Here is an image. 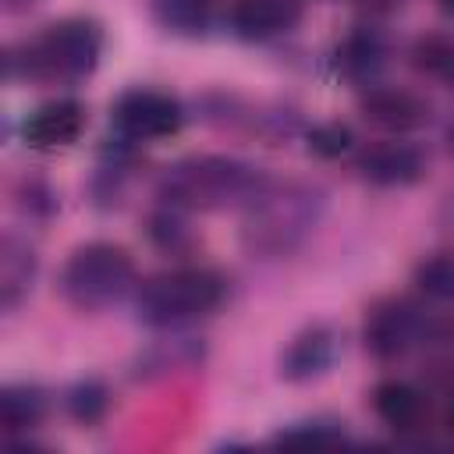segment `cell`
<instances>
[{
	"instance_id": "603a6c76",
	"label": "cell",
	"mask_w": 454,
	"mask_h": 454,
	"mask_svg": "<svg viewBox=\"0 0 454 454\" xmlns=\"http://www.w3.org/2000/svg\"><path fill=\"white\" fill-rule=\"evenodd\" d=\"M149 234H153V241H156V245H163V248H170V252H177V248H181V241L188 238L184 223L174 216V206H170L167 213H156V216L149 220Z\"/></svg>"
},
{
	"instance_id": "277c9868",
	"label": "cell",
	"mask_w": 454,
	"mask_h": 454,
	"mask_svg": "<svg viewBox=\"0 0 454 454\" xmlns=\"http://www.w3.org/2000/svg\"><path fill=\"white\" fill-rule=\"evenodd\" d=\"M227 280L209 266H174L153 273L135 291V312L149 326H181L220 309Z\"/></svg>"
},
{
	"instance_id": "30bf717a",
	"label": "cell",
	"mask_w": 454,
	"mask_h": 454,
	"mask_svg": "<svg viewBox=\"0 0 454 454\" xmlns=\"http://www.w3.org/2000/svg\"><path fill=\"white\" fill-rule=\"evenodd\" d=\"M82 131H85V106L71 96L50 99L21 121V142L28 149H39V153L74 145L82 138Z\"/></svg>"
},
{
	"instance_id": "7a4b0ae2",
	"label": "cell",
	"mask_w": 454,
	"mask_h": 454,
	"mask_svg": "<svg viewBox=\"0 0 454 454\" xmlns=\"http://www.w3.org/2000/svg\"><path fill=\"white\" fill-rule=\"evenodd\" d=\"M99 57L103 28L92 18H64L7 50V78L74 85L96 71Z\"/></svg>"
},
{
	"instance_id": "d6986e66",
	"label": "cell",
	"mask_w": 454,
	"mask_h": 454,
	"mask_svg": "<svg viewBox=\"0 0 454 454\" xmlns=\"http://www.w3.org/2000/svg\"><path fill=\"white\" fill-rule=\"evenodd\" d=\"M213 7L216 0H153L156 21L177 35H199L202 28H209Z\"/></svg>"
},
{
	"instance_id": "d4e9b609",
	"label": "cell",
	"mask_w": 454,
	"mask_h": 454,
	"mask_svg": "<svg viewBox=\"0 0 454 454\" xmlns=\"http://www.w3.org/2000/svg\"><path fill=\"white\" fill-rule=\"evenodd\" d=\"M443 426H447V433L454 436V397H450V404H447V415H443Z\"/></svg>"
},
{
	"instance_id": "9c48e42d",
	"label": "cell",
	"mask_w": 454,
	"mask_h": 454,
	"mask_svg": "<svg viewBox=\"0 0 454 454\" xmlns=\"http://www.w3.org/2000/svg\"><path fill=\"white\" fill-rule=\"evenodd\" d=\"M355 170L362 181L376 188H404L426 174V156L419 145L404 138H387V142H372L369 149H362L355 160Z\"/></svg>"
},
{
	"instance_id": "8992f818",
	"label": "cell",
	"mask_w": 454,
	"mask_h": 454,
	"mask_svg": "<svg viewBox=\"0 0 454 454\" xmlns=\"http://www.w3.org/2000/svg\"><path fill=\"white\" fill-rule=\"evenodd\" d=\"M110 124L121 142H160L181 131L184 106L163 89H128L110 106Z\"/></svg>"
},
{
	"instance_id": "3957f363",
	"label": "cell",
	"mask_w": 454,
	"mask_h": 454,
	"mask_svg": "<svg viewBox=\"0 0 454 454\" xmlns=\"http://www.w3.org/2000/svg\"><path fill=\"white\" fill-rule=\"evenodd\" d=\"M245 209H248L241 227L245 248L266 259H280L316 231L323 213V192L309 184H284V188L266 184Z\"/></svg>"
},
{
	"instance_id": "cb8c5ba5",
	"label": "cell",
	"mask_w": 454,
	"mask_h": 454,
	"mask_svg": "<svg viewBox=\"0 0 454 454\" xmlns=\"http://www.w3.org/2000/svg\"><path fill=\"white\" fill-rule=\"evenodd\" d=\"M32 4H39V0H4L7 11H25V7H32Z\"/></svg>"
},
{
	"instance_id": "5b68a950",
	"label": "cell",
	"mask_w": 454,
	"mask_h": 454,
	"mask_svg": "<svg viewBox=\"0 0 454 454\" xmlns=\"http://www.w3.org/2000/svg\"><path fill=\"white\" fill-rule=\"evenodd\" d=\"M135 287V259L124 245L85 241L60 270V294L78 312H103Z\"/></svg>"
},
{
	"instance_id": "9a60e30c",
	"label": "cell",
	"mask_w": 454,
	"mask_h": 454,
	"mask_svg": "<svg viewBox=\"0 0 454 454\" xmlns=\"http://www.w3.org/2000/svg\"><path fill=\"white\" fill-rule=\"evenodd\" d=\"M50 411V401H46V390L35 387V383H7L0 390V429L4 436H21L28 429H35Z\"/></svg>"
},
{
	"instance_id": "e0dca14e",
	"label": "cell",
	"mask_w": 454,
	"mask_h": 454,
	"mask_svg": "<svg viewBox=\"0 0 454 454\" xmlns=\"http://www.w3.org/2000/svg\"><path fill=\"white\" fill-rule=\"evenodd\" d=\"M411 67L433 82H443V85H454V35L447 32H422L411 50Z\"/></svg>"
},
{
	"instance_id": "ac0fdd59",
	"label": "cell",
	"mask_w": 454,
	"mask_h": 454,
	"mask_svg": "<svg viewBox=\"0 0 454 454\" xmlns=\"http://www.w3.org/2000/svg\"><path fill=\"white\" fill-rule=\"evenodd\" d=\"M64 408H67V415H71L78 426H96V422H103L106 411H110V390H106V383H103L99 376H82L78 383L67 387Z\"/></svg>"
},
{
	"instance_id": "ffe728a7",
	"label": "cell",
	"mask_w": 454,
	"mask_h": 454,
	"mask_svg": "<svg viewBox=\"0 0 454 454\" xmlns=\"http://www.w3.org/2000/svg\"><path fill=\"white\" fill-rule=\"evenodd\" d=\"M340 440H348V429L337 419H301V422L284 426L273 436V443H287V447L291 443H298V447H309V443H340Z\"/></svg>"
},
{
	"instance_id": "8fae6325",
	"label": "cell",
	"mask_w": 454,
	"mask_h": 454,
	"mask_svg": "<svg viewBox=\"0 0 454 454\" xmlns=\"http://www.w3.org/2000/svg\"><path fill=\"white\" fill-rule=\"evenodd\" d=\"M301 21L298 0H231L227 25L245 43H266L291 32Z\"/></svg>"
},
{
	"instance_id": "7c38bea8",
	"label": "cell",
	"mask_w": 454,
	"mask_h": 454,
	"mask_svg": "<svg viewBox=\"0 0 454 454\" xmlns=\"http://www.w3.org/2000/svg\"><path fill=\"white\" fill-rule=\"evenodd\" d=\"M387 35L376 28V25H355L351 32L340 35V43L333 46V71L337 78L344 82H355V85H372L376 74L383 71L387 64Z\"/></svg>"
},
{
	"instance_id": "7402d4cb",
	"label": "cell",
	"mask_w": 454,
	"mask_h": 454,
	"mask_svg": "<svg viewBox=\"0 0 454 454\" xmlns=\"http://www.w3.org/2000/svg\"><path fill=\"white\" fill-rule=\"evenodd\" d=\"M415 284L433 298H454V255H429L419 262Z\"/></svg>"
},
{
	"instance_id": "6da1fadb",
	"label": "cell",
	"mask_w": 454,
	"mask_h": 454,
	"mask_svg": "<svg viewBox=\"0 0 454 454\" xmlns=\"http://www.w3.org/2000/svg\"><path fill=\"white\" fill-rule=\"evenodd\" d=\"M266 184H270L266 174L245 160L199 153V156H184L163 167L156 181V195L174 209L206 213V209L248 206Z\"/></svg>"
},
{
	"instance_id": "44dd1931",
	"label": "cell",
	"mask_w": 454,
	"mask_h": 454,
	"mask_svg": "<svg viewBox=\"0 0 454 454\" xmlns=\"http://www.w3.org/2000/svg\"><path fill=\"white\" fill-rule=\"evenodd\" d=\"M305 145H309V153L319 156V160H337V156L351 153L355 131H351L348 124H340V121H323V124H312V128L305 131Z\"/></svg>"
},
{
	"instance_id": "2e32d148",
	"label": "cell",
	"mask_w": 454,
	"mask_h": 454,
	"mask_svg": "<svg viewBox=\"0 0 454 454\" xmlns=\"http://www.w3.org/2000/svg\"><path fill=\"white\" fill-rule=\"evenodd\" d=\"M35 280V252L28 241L7 234L0 245V301L4 309H14Z\"/></svg>"
},
{
	"instance_id": "52a82bcc",
	"label": "cell",
	"mask_w": 454,
	"mask_h": 454,
	"mask_svg": "<svg viewBox=\"0 0 454 454\" xmlns=\"http://www.w3.org/2000/svg\"><path fill=\"white\" fill-rule=\"evenodd\" d=\"M422 330H426L422 312L411 301L387 298V301H380L365 312L362 340H365V351H372L383 362H394L422 340Z\"/></svg>"
},
{
	"instance_id": "484cf974",
	"label": "cell",
	"mask_w": 454,
	"mask_h": 454,
	"mask_svg": "<svg viewBox=\"0 0 454 454\" xmlns=\"http://www.w3.org/2000/svg\"><path fill=\"white\" fill-rule=\"evenodd\" d=\"M436 4H440L443 14H454V0H436Z\"/></svg>"
},
{
	"instance_id": "5bb4252c",
	"label": "cell",
	"mask_w": 454,
	"mask_h": 454,
	"mask_svg": "<svg viewBox=\"0 0 454 454\" xmlns=\"http://www.w3.org/2000/svg\"><path fill=\"white\" fill-rule=\"evenodd\" d=\"M372 411L394 433H419L426 426V394L408 380H380L372 387Z\"/></svg>"
},
{
	"instance_id": "4fadbf2b",
	"label": "cell",
	"mask_w": 454,
	"mask_h": 454,
	"mask_svg": "<svg viewBox=\"0 0 454 454\" xmlns=\"http://www.w3.org/2000/svg\"><path fill=\"white\" fill-rule=\"evenodd\" d=\"M358 110L369 124H376L383 131H394V135L415 131L429 117V106L415 92L397 89V85H376V82L365 85V92L358 99Z\"/></svg>"
},
{
	"instance_id": "ba28073f",
	"label": "cell",
	"mask_w": 454,
	"mask_h": 454,
	"mask_svg": "<svg viewBox=\"0 0 454 454\" xmlns=\"http://www.w3.org/2000/svg\"><path fill=\"white\" fill-rule=\"evenodd\" d=\"M337 351H340V340H337V330L326 326V323H312L305 330H298L284 351H280V380L287 383H312L319 376H326L337 362Z\"/></svg>"
}]
</instances>
